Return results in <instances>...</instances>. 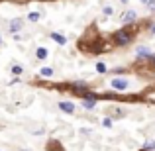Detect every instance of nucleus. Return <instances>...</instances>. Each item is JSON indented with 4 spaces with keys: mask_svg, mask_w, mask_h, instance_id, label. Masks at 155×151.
<instances>
[{
    "mask_svg": "<svg viewBox=\"0 0 155 151\" xmlns=\"http://www.w3.org/2000/svg\"><path fill=\"white\" fill-rule=\"evenodd\" d=\"M112 39H114L116 45H128V43H132L134 35H132V31H130V30H118L116 34L112 35Z\"/></svg>",
    "mask_w": 155,
    "mask_h": 151,
    "instance_id": "f257e3e1",
    "label": "nucleus"
},
{
    "mask_svg": "<svg viewBox=\"0 0 155 151\" xmlns=\"http://www.w3.org/2000/svg\"><path fill=\"white\" fill-rule=\"evenodd\" d=\"M128 80H126V79H114L112 80V87L114 88H116V90H126V88H128Z\"/></svg>",
    "mask_w": 155,
    "mask_h": 151,
    "instance_id": "f03ea898",
    "label": "nucleus"
},
{
    "mask_svg": "<svg viewBox=\"0 0 155 151\" xmlns=\"http://www.w3.org/2000/svg\"><path fill=\"white\" fill-rule=\"evenodd\" d=\"M87 88H88V87H87L84 83H77V84H73V90H75L77 94H83V96L87 94Z\"/></svg>",
    "mask_w": 155,
    "mask_h": 151,
    "instance_id": "7ed1b4c3",
    "label": "nucleus"
},
{
    "mask_svg": "<svg viewBox=\"0 0 155 151\" xmlns=\"http://www.w3.org/2000/svg\"><path fill=\"white\" fill-rule=\"evenodd\" d=\"M22 28H24V24H22V20H20V18H16L14 22L10 24V31H14V34H16V31H20Z\"/></svg>",
    "mask_w": 155,
    "mask_h": 151,
    "instance_id": "20e7f679",
    "label": "nucleus"
},
{
    "mask_svg": "<svg viewBox=\"0 0 155 151\" xmlns=\"http://www.w3.org/2000/svg\"><path fill=\"white\" fill-rule=\"evenodd\" d=\"M59 108L63 110V112H75V104H71V102H59Z\"/></svg>",
    "mask_w": 155,
    "mask_h": 151,
    "instance_id": "39448f33",
    "label": "nucleus"
},
{
    "mask_svg": "<svg viewBox=\"0 0 155 151\" xmlns=\"http://www.w3.org/2000/svg\"><path fill=\"white\" fill-rule=\"evenodd\" d=\"M136 18H137L136 12H126V14L122 16V22H124V24H130V22H134Z\"/></svg>",
    "mask_w": 155,
    "mask_h": 151,
    "instance_id": "423d86ee",
    "label": "nucleus"
},
{
    "mask_svg": "<svg viewBox=\"0 0 155 151\" xmlns=\"http://www.w3.org/2000/svg\"><path fill=\"white\" fill-rule=\"evenodd\" d=\"M51 39H53V41H57L59 45H65V43H67L65 35H61V34H51Z\"/></svg>",
    "mask_w": 155,
    "mask_h": 151,
    "instance_id": "0eeeda50",
    "label": "nucleus"
},
{
    "mask_svg": "<svg viewBox=\"0 0 155 151\" xmlns=\"http://www.w3.org/2000/svg\"><path fill=\"white\" fill-rule=\"evenodd\" d=\"M136 55H137V57H141V59H143V57H149V55H151V53H149V49H147V47H137Z\"/></svg>",
    "mask_w": 155,
    "mask_h": 151,
    "instance_id": "6e6552de",
    "label": "nucleus"
},
{
    "mask_svg": "<svg viewBox=\"0 0 155 151\" xmlns=\"http://www.w3.org/2000/svg\"><path fill=\"white\" fill-rule=\"evenodd\" d=\"M35 55H38V59H45V57H47V49H45V47H39V49L35 51Z\"/></svg>",
    "mask_w": 155,
    "mask_h": 151,
    "instance_id": "1a4fd4ad",
    "label": "nucleus"
},
{
    "mask_svg": "<svg viewBox=\"0 0 155 151\" xmlns=\"http://www.w3.org/2000/svg\"><path fill=\"white\" fill-rule=\"evenodd\" d=\"M41 75L43 77H53V69L51 67H43L41 69Z\"/></svg>",
    "mask_w": 155,
    "mask_h": 151,
    "instance_id": "9d476101",
    "label": "nucleus"
},
{
    "mask_svg": "<svg viewBox=\"0 0 155 151\" xmlns=\"http://www.w3.org/2000/svg\"><path fill=\"white\" fill-rule=\"evenodd\" d=\"M12 73H14V75H22V67H20V65H14V67H12Z\"/></svg>",
    "mask_w": 155,
    "mask_h": 151,
    "instance_id": "9b49d317",
    "label": "nucleus"
},
{
    "mask_svg": "<svg viewBox=\"0 0 155 151\" xmlns=\"http://www.w3.org/2000/svg\"><path fill=\"white\" fill-rule=\"evenodd\" d=\"M96 69H98V73H106V67H104V63H96Z\"/></svg>",
    "mask_w": 155,
    "mask_h": 151,
    "instance_id": "f8f14e48",
    "label": "nucleus"
},
{
    "mask_svg": "<svg viewBox=\"0 0 155 151\" xmlns=\"http://www.w3.org/2000/svg\"><path fill=\"white\" fill-rule=\"evenodd\" d=\"M30 20H31V22H38V20H39V14H35V12H31V14H30Z\"/></svg>",
    "mask_w": 155,
    "mask_h": 151,
    "instance_id": "ddd939ff",
    "label": "nucleus"
},
{
    "mask_svg": "<svg viewBox=\"0 0 155 151\" xmlns=\"http://www.w3.org/2000/svg\"><path fill=\"white\" fill-rule=\"evenodd\" d=\"M104 14H106V16H110V14H112V8L106 6V8H104Z\"/></svg>",
    "mask_w": 155,
    "mask_h": 151,
    "instance_id": "4468645a",
    "label": "nucleus"
},
{
    "mask_svg": "<svg viewBox=\"0 0 155 151\" xmlns=\"http://www.w3.org/2000/svg\"><path fill=\"white\" fill-rule=\"evenodd\" d=\"M102 124L106 126V128H110V126H112V120H102Z\"/></svg>",
    "mask_w": 155,
    "mask_h": 151,
    "instance_id": "2eb2a0df",
    "label": "nucleus"
},
{
    "mask_svg": "<svg viewBox=\"0 0 155 151\" xmlns=\"http://www.w3.org/2000/svg\"><path fill=\"white\" fill-rule=\"evenodd\" d=\"M151 59H153V67H155V57H153V55H151Z\"/></svg>",
    "mask_w": 155,
    "mask_h": 151,
    "instance_id": "dca6fc26",
    "label": "nucleus"
},
{
    "mask_svg": "<svg viewBox=\"0 0 155 151\" xmlns=\"http://www.w3.org/2000/svg\"><path fill=\"white\" fill-rule=\"evenodd\" d=\"M151 31H153V34H155V26H153V28H151Z\"/></svg>",
    "mask_w": 155,
    "mask_h": 151,
    "instance_id": "f3484780",
    "label": "nucleus"
},
{
    "mask_svg": "<svg viewBox=\"0 0 155 151\" xmlns=\"http://www.w3.org/2000/svg\"><path fill=\"white\" fill-rule=\"evenodd\" d=\"M122 2H128V0H122Z\"/></svg>",
    "mask_w": 155,
    "mask_h": 151,
    "instance_id": "a211bd4d",
    "label": "nucleus"
},
{
    "mask_svg": "<svg viewBox=\"0 0 155 151\" xmlns=\"http://www.w3.org/2000/svg\"><path fill=\"white\" fill-rule=\"evenodd\" d=\"M0 43H2V38H0Z\"/></svg>",
    "mask_w": 155,
    "mask_h": 151,
    "instance_id": "6ab92c4d",
    "label": "nucleus"
},
{
    "mask_svg": "<svg viewBox=\"0 0 155 151\" xmlns=\"http://www.w3.org/2000/svg\"><path fill=\"white\" fill-rule=\"evenodd\" d=\"M151 2H155V0H151Z\"/></svg>",
    "mask_w": 155,
    "mask_h": 151,
    "instance_id": "aec40b11",
    "label": "nucleus"
}]
</instances>
